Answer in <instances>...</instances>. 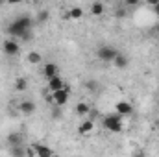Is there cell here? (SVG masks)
<instances>
[{
  "label": "cell",
  "mask_w": 159,
  "mask_h": 157,
  "mask_svg": "<svg viewBox=\"0 0 159 157\" xmlns=\"http://www.w3.org/2000/svg\"><path fill=\"white\" fill-rule=\"evenodd\" d=\"M34 24L35 20L30 17V15H20L17 19H13L7 26V34L13 37V39H20L24 43H30L32 41V30H34Z\"/></svg>",
  "instance_id": "1"
},
{
  "label": "cell",
  "mask_w": 159,
  "mask_h": 157,
  "mask_svg": "<svg viewBox=\"0 0 159 157\" xmlns=\"http://www.w3.org/2000/svg\"><path fill=\"white\" fill-rule=\"evenodd\" d=\"M102 126H104L107 131H111V133H120V131L124 129V117L119 115L117 111H115V113H109V115L104 117Z\"/></svg>",
  "instance_id": "2"
},
{
  "label": "cell",
  "mask_w": 159,
  "mask_h": 157,
  "mask_svg": "<svg viewBox=\"0 0 159 157\" xmlns=\"http://www.w3.org/2000/svg\"><path fill=\"white\" fill-rule=\"evenodd\" d=\"M117 54H119V50L115 46H111V44H102V46L96 48V57L100 61H104V63H111Z\"/></svg>",
  "instance_id": "3"
},
{
  "label": "cell",
  "mask_w": 159,
  "mask_h": 157,
  "mask_svg": "<svg viewBox=\"0 0 159 157\" xmlns=\"http://www.w3.org/2000/svg\"><path fill=\"white\" fill-rule=\"evenodd\" d=\"M50 94H52V104H54L56 107H63V105H67V102H69V98H70V87L67 85V87H63V89H57V91L50 92Z\"/></svg>",
  "instance_id": "4"
},
{
  "label": "cell",
  "mask_w": 159,
  "mask_h": 157,
  "mask_svg": "<svg viewBox=\"0 0 159 157\" xmlns=\"http://www.w3.org/2000/svg\"><path fill=\"white\" fill-rule=\"evenodd\" d=\"M56 152L52 150V148H48V146H44V144H41V142H37V144H32L30 148H28V155H35V157H50L54 155Z\"/></svg>",
  "instance_id": "5"
},
{
  "label": "cell",
  "mask_w": 159,
  "mask_h": 157,
  "mask_svg": "<svg viewBox=\"0 0 159 157\" xmlns=\"http://www.w3.org/2000/svg\"><path fill=\"white\" fill-rule=\"evenodd\" d=\"M2 52L6 56H9V57H15L20 52V44L13 39V37L11 39H4V43H2Z\"/></svg>",
  "instance_id": "6"
},
{
  "label": "cell",
  "mask_w": 159,
  "mask_h": 157,
  "mask_svg": "<svg viewBox=\"0 0 159 157\" xmlns=\"http://www.w3.org/2000/svg\"><path fill=\"white\" fill-rule=\"evenodd\" d=\"M35 111H37V104L32 102V100H22L19 104V113L24 115V117H32Z\"/></svg>",
  "instance_id": "7"
},
{
  "label": "cell",
  "mask_w": 159,
  "mask_h": 157,
  "mask_svg": "<svg viewBox=\"0 0 159 157\" xmlns=\"http://www.w3.org/2000/svg\"><path fill=\"white\" fill-rule=\"evenodd\" d=\"M115 111L119 115H122V117H129V115H133V105L129 102H126V100H120L115 105Z\"/></svg>",
  "instance_id": "8"
},
{
  "label": "cell",
  "mask_w": 159,
  "mask_h": 157,
  "mask_svg": "<svg viewBox=\"0 0 159 157\" xmlns=\"http://www.w3.org/2000/svg\"><path fill=\"white\" fill-rule=\"evenodd\" d=\"M63 87H67V81L61 78L59 74L48 78V91H50V92H54V91H57V89H63Z\"/></svg>",
  "instance_id": "9"
},
{
  "label": "cell",
  "mask_w": 159,
  "mask_h": 157,
  "mask_svg": "<svg viewBox=\"0 0 159 157\" xmlns=\"http://www.w3.org/2000/svg\"><path fill=\"white\" fill-rule=\"evenodd\" d=\"M113 65H115V69H119V70H124V69H128V65H129V57L124 54V52H120L115 56V59L111 61Z\"/></svg>",
  "instance_id": "10"
},
{
  "label": "cell",
  "mask_w": 159,
  "mask_h": 157,
  "mask_svg": "<svg viewBox=\"0 0 159 157\" xmlns=\"http://www.w3.org/2000/svg\"><path fill=\"white\" fill-rule=\"evenodd\" d=\"M93 131H94V120H93V118L83 120V122L80 124V128H78L80 135H89V133H93Z\"/></svg>",
  "instance_id": "11"
},
{
  "label": "cell",
  "mask_w": 159,
  "mask_h": 157,
  "mask_svg": "<svg viewBox=\"0 0 159 157\" xmlns=\"http://www.w3.org/2000/svg\"><path fill=\"white\" fill-rule=\"evenodd\" d=\"M7 144L9 146H15V144H24V133L20 131H13L7 135Z\"/></svg>",
  "instance_id": "12"
},
{
  "label": "cell",
  "mask_w": 159,
  "mask_h": 157,
  "mask_svg": "<svg viewBox=\"0 0 159 157\" xmlns=\"http://www.w3.org/2000/svg\"><path fill=\"white\" fill-rule=\"evenodd\" d=\"M43 74H44V78H52V76H56V74H59V67L56 65V63H44V67H43Z\"/></svg>",
  "instance_id": "13"
},
{
  "label": "cell",
  "mask_w": 159,
  "mask_h": 157,
  "mask_svg": "<svg viewBox=\"0 0 159 157\" xmlns=\"http://www.w3.org/2000/svg\"><path fill=\"white\" fill-rule=\"evenodd\" d=\"M9 154L17 157L28 155V148H24V144H15V146H9Z\"/></svg>",
  "instance_id": "14"
},
{
  "label": "cell",
  "mask_w": 159,
  "mask_h": 157,
  "mask_svg": "<svg viewBox=\"0 0 159 157\" xmlns=\"http://www.w3.org/2000/svg\"><path fill=\"white\" fill-rule=\"evenodd\" d=\"M104 9H106V7H104V4H102V2H98V0L91 4V13H93L94 17H100V15H104Z\"/></svg>",
  "instance_id": "15"
},
{
  "label": "cell",
  "mask_w": 159,
  "mask_h": 157,
  "mask_svg": "<svg viewBox=\"0 0 159 157\" xmlns=\"http://www.w3.org/2000/svg\"><path fill=\"white\" fill-rule=\"evenodd\" d=\"M69 19H72V20H80L81 17H83V9L78 7V6H74V7H70L69 9V15H67Z\"/></svg>",
  "instance_id": "16"
},
{
  "label": "cell",
  "mask_w": 159,
  "mask_h": 157,
  "mask_svg": "<svg viewBox=\"0 0 159 157\" xmlns=\"http://www.w3.org/2000/svg\"><path fill=\"white\" fill-rule=\"evenodd\" d=\"M89 111H91V105H89V104H85V102H78V104H76V113H78L80 117L89 115Z\"/></svg>",
  "instance_id": "17"
},
{
  "label": "cell",
  "mask_w": 159,
  "mask_h": 157,
  "mask_svg": "<svg viewBox=\"0 0 159 157\" xmlns=\"http://www.w3.org/2000/svg\"><path fill=\"white\" fill-rule=\"evenodd\" d=\"M28 89V79L26 78H17L15 79V91L17 92H24Z\"/></svg>",
  "instance_id": "18"
},
{
  "label": "cell",
  "mask_w": 159,
  "mask_h": 157,
  "mask_svg": "<svg viewBox=\"0 0 159 157\" xmlns=\"http://www.w3.org/2000/svg\"><path fill=\"white\" fill-rule=\"evenodd\" d=\"M41 61H43V56H41V52L34 50V52H30V54H28V63H32V65H39Z\"/></svg>",
  "instance_id": "19"
},
{
  "label": "cell",
  "mask_w": 159,
  "mask_h": 157,
  "mask_svg": "<svg viewBox=\"0 0 159 157\" xmlns=\"http://www.w3.org/2000/svg\"><path fill=\"white\" fill-rule=\"evenodd\" d=\"M48 19H50V13H48L46 9H43V11L37 13V17H35V24H44Z\"/></svg>",
  "instance_id": "20"
},
{
  "label": "cell",
  "mask_w": 159,
  "mask_h": 157,
  "mask_svg": "<svg viewBox=\"0 0 159 157\" xmlns=\"http://www.w3.org/2000/svg\"><path fill=\"white\" fill-rule=\"evenodd\" d=\"M139 6H141V0H124V7H128V9H133Z\"/></svg>",
  "instance_id": "21"
},
{
  "label": "cell",
  "mask_w": 159,
  "mask_h": 157,
  "mask_svg": "<svg viewBox=\"0 0 159 157\" xmlns=\"http://www.w3.org/2000/svg\"><path fill=\"white\" fill-rule=\"evenodd\" d=\"M85 87H87L89 91H96V89H98V83L91 79V81H87V83H85Z\"/></svg>",
  "instance_id": "22"
},
{
  "label": "cell",
  "mask_w": 159,
  "mask_h": 157,
  "mask_svg": "<svg viewBox=\"0 0 159 157\" xmlns=\"http://www.w3.org/2000/svg\"><path fill=\"white\" fill-rule=\"evenodd\" d=\"M146 4L148 6H156V4H159V0H146Z\"/></svg>",
  "instance_id": "23"
},
{
  "label": "cell",
  "mask_w": 159,
  "mask_h": 157,
  "mask_svg": "<svg viewBox=\"0 0 159 157\" xmlns=\"http://www.w3.org/2000/svg\"><path fill=\"white\" fill-rule=\"evenodd\" d=\"M152 7H154V13H156V15L159 17V4H156V6H152Z\"/></svg>",
  "instance_id": "24"
},
{
  "label": "cell",
  "mask_w": 159,
  "mask_h": 157,
  "mask_svg": "<svg viewBox=\"0 0 159 157\" xmlns=\"http://www.w3.org/2000/svg\"><path fill=\"white\" fill-rule=\"evenodd\" d=\"M6 2H7V4H19L20 0H6Z\"/></svg>",
  "instance_id": "25"
},
{
  "label": "cell",
  "mask_w": 159,
  "mask_h": 157,
  "mask_svg": "<svg viewBox=\"0 0 159 157\" xmlns=\"http://www.w3.org/2000/svg\"><path fill=\"white\" fill-rule=\"evenodd\" d=\"M32 2H37V0H32Z\"/></svg>",
  "instance_id": "26"
}]
</instances>
